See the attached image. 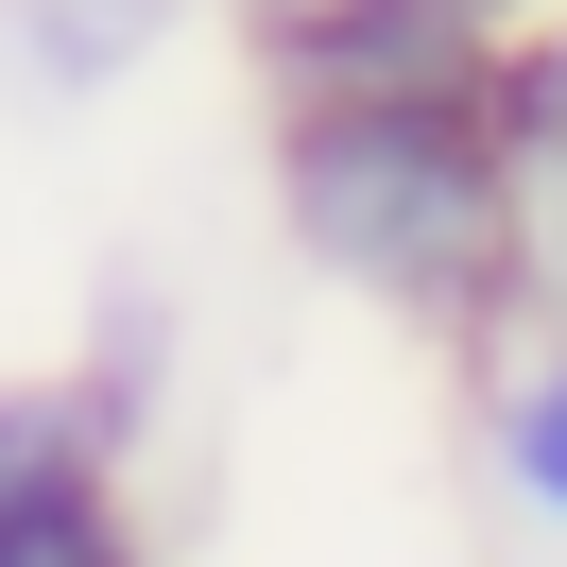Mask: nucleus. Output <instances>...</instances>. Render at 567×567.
I'll list each match as a JSON object with an SVG mask.
<instances>
[{"label":"nucleus","mask_w":567,"mask_h":567,"mask_svg":"<svg viewBox=\"0 0 567 567\" xmlns=\"http://www.w3.org/2000/svg\"><path fill=\"white\" fill-rule=\"evenodd\" d=\"M0 567H155L138 482H70V498H35V516H0Z\"/></svg>","instance_id":"6"},{"label":"nucleus","mask_w":567,"mask_h":567,"mask_svg":"<svg viewBox=\"0 0 567 567\" xmlns=\"http://www.w3.org/2000/svg\"><path fill=\"white\" fill-rule=\"evenodd\" d=\"M482 104H498V138H516V173H567V0L482 70Z\"/></svg>","instance_id":"7"},{"label":"nucleus","mask_w":567,"mask_h":567,"mask_svg":"<svg viewBox=\"0 0 567 567\" xmlns=\"http://www.w3.org/2000/svg\"><path fill=\"white\" fill-rule=\"evenodd\" d=\"M430 18H447V35H482V52H516L533 18H550V0H430Z\"/></svg>","instance_id":"8"},{"label":"nucleus","mask_w":567,"mask_h":567,"mask_svg":"<svg viewBox=\"0 0 567 567\" xmlns=\"http://www.w3.org/2000/svg\"><path fill=\"white\" fill-rule=\"evenodd\" d=\"M258 207L344 310L447 361L516 344V138L482 86H327L258 104Z\"/></svg>","instance_id":"1"},{"label":"nucleus","mask_w":567,"mask_h":567,"mask_svg":"<svg viewBox=\"0 0 567 567\" xmlns=\"http://www.w3.org/2000/svg\"><path fill=\"white\" fill-rule=\"evenodd\" d=\"M70 482H138V447L86 413L70 361H35V379H0V516H35V498H70Z\"/></svg>","instance_id":"4"},{"label":"nucleus","mask_w":567,"mask_h":567,"mask_svg":"<svg viewBox=\"0 0 567 567\" xmlns=\"http://www.w3.org/2000/svg\"><path fill=\"white\" fill-rule=\"evenodd\" d=\"M207 18H224V35H241V52H276V35H310L327 0H207Z\"/></svg>","instance_id":"9"},{"label":"nucleus","mask_w":567,"mask_h":567,"mask_svg":"<svg viewBox=\"0 0 567 567\" xmlns=\"http://www.w3.org/2000/svg\"><path fill=\"white\" fill-rule=\"evenodd\" d=\"M482 464H498L533 550H567V327H516L482 361Z\"/></svg>","instance_id":"3"},{"label":"nucleus","mask_w":567,"mask_h":567,"mask_svg":"<svg viewBox=\"0 0 567 567\" xmlns=\"http://www.w3.org/2000/svg\"><path fill=\"white\" fill-rule=\"evenodd\" d=\"M207 18V0H0V104H121L138 70H173V35Z\"/></svg>","instance_id":"2"},{"label":"nucleus","mask_w":567,"mask_h":567,"mask_svg":"<svg viewBox=\"0 0 567 567\" xmlns=\"http://www.w3.org/2000/svg\"><path fill=\"white\" fill-rule=\"evenodd\" d=\"M498 567H567V550H498Z\"/></svg>","instance_id":"10"},{"label":"nucleus","mask_w":567,"mask_h":567,"mask_svg":"<svg viewBox=\"0 0 567 567\" xmlns=\"http://www.w3.org/2000/svg\"><path fill=\"white\" fill-rule=\"evenodd\" d=\"M70 379H86V413H104L121 447H155V395L189 379V344H173V292H155V276H104V310H86Z\"/></svg>","instance_id":"5"}]
</instances>
